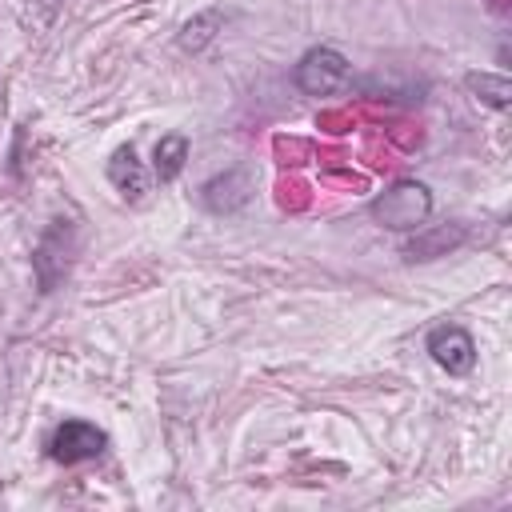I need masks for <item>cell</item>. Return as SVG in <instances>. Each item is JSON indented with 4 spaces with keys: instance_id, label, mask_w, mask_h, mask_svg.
Returning a JSON list of instances; mask_svg holds the SVG:
<instances>
[{
    "instance_id": "cell-1",
    "label": "cell",
    "mask_w": 512,
    "mask_h": 512,
    "mask_svg": "<svg viewBox=\"0 0 512 512\" xmlns=\"http://www.w3.org/2000/svg\"><path fill=\"white\" fill-rule=\"evenodd\" d=\"M368 212L388 232H416L432 216V192L420 180H396L368 204Z\"/></svg>"
},
{
    "instance_id": "cell-2",
    "label": "cell",
    "mask_w": 512,
    "mask_h": 512,
    "mask_svg": "<svg viewBox=\"0 0 512 512\" xmlns=\"http://www.w3.org/2000/svg\"><path fill=\"white\" fill-rule=\"evenodd\" d=\"M348 76H352L348 56H344L340 48H328V44L308 48V52L296 60V68H292V84H296L304 96H332V92H340V88L348 84Z\"/></svg>"
},
{
    "instance_id": "cell-3",
    "label": "cell",
    "mask_w": 512,
    "mask_h": 512,
    "mask_svg": "<svg viewBox=\"0 0 512 512\" xmlns=\"http://www.w3.org/2000/svg\"><path fill=\"white\" fill-rule=\"evenodd\" d=\"M72 256H76V224L72 220H52L44 228V236L36 240V248H32V272H36L40 292H56V284L72 268Z\"/></svg>"
},
{
    "instance_id": "cell-4",
    "label": "cell",
    "mask_w": 512,
    "mask_h": 512,
    "mask_svg": "<svg viewBox=\"0 0 512 512\" xmlns=\"http://www.w3.org/2000/svg\"><path fill=\"white\" fill-rule=\"evenodd\" d=\"M104 448H108V436L92 420H80V416L60 420L48 436V456L56 464H84V460H96Z\"/></svg>"
},
{
    "instance_id": "cell-5",
    "label": "cell",
    "mask_w": 512,
    "mask_h": 512,
    "mask_svg": "<svg viewBox=\"0 0 512 512\" xmlns=\"http://www.w3.org/2000/svg\"><path fill=\"white\" fill-rule=\"evenodd\" d=\"M252 192H256L252 172H248L244 164H232V168H224V172L208 176V180L200 184V192H196V196H200V204H204L212 216H236V212H244V208H248Z\"/></svg>"
},
{
    "instance_id": "cell-6",
    "label": "cell",
    "mask_w": 512,
    "mask_h": 512,
    "mask_svg": "<svg viewBox=\"0 0 512 512\" xmlns=\"http://www.w3.org/2000/svg\"><path fill=\"white\" fill-rule=\"evenodd\" d=\"M428 356L448 372V376H468L476 368V340L464 324H436L424 340Z\"/></svg>"
},
{
    "instance_id": "cell-7",
    "label": "cell",
    "mask_w": 512,
    "mask_h": 512,
    "mask_svg": "<svg viewBox=\"0 0 512 512\" xmlns=\"http://www.w3.org/2000/svg\"><path fill=\"white\" fill-rule=\"evenodd\" d=\"M468 240V228L464 224H420L408 244H404V256L408 260H436V256H448L452 248H460Z\"/></svg>"
},
{
    "instance_id": "cell-8",
    "label": "cell",
    "mask_w": 512,
    "mask_h": 512,
    "mask_svg": "<svg viewBox=\"0 0 512 512\" xmlns=\"http://www.w3.org/2000/svg\"><path fill=\"white\" fill-rule=\"evenodd\" d=\"M108 180H112V188H116L124 200H132V204L148 192V172H144V164L136 160V148H132V144L112 152V160H108Z\"/></svg>"
},
{
    "instance_id": "cell-9",
    "label": "cell",
    "mask_w": 512,
    "mask_h": 512,
    "mask_svg": "<svg viewBox=\"0 0 512 512\" xmlns=\"http://www.w3.org/2000/svg\"><path fill=\"white\" fill-rule=\"evenodd\" d=\"M224 20H228L224 8H204V12H196L192 20H184L176 44H180L184 52H204V48L224 32Z\"/></svg>"
},
{
    "instance_id": "cell-10",
    "label": "cell",
    "mask_w": 512,
    "mask_h": 512,
    "mask_svg": "<svg viewBox=\"0 0 512 512\" xmlns=\"http://www.w3.org/2000/svg\"><path fill=\"white\" fill-rule=\"evenodd\" d=\"M184 164H188V136L184 132L160 136L156 148H152V172H156V180L160 184H172L184 172Z\"/></svg>"
},
{
    "instance_id": "cell-11",
    "label": "cell",
    "mask_w": 512,
    "mask_h": 512,
    "mask_svg": "<svg viewBox=\"0 0 512 512\" xmlns=\"http://www.w3.org/2000/svg\"><path fill=\"white\" fill-rule=\"evenodd\" d=\"M464 84H468V92H472L480 104H488V108H496V112H504V108L512 104V80H508L504 72H468Z\"/></svg>"
},
{
    "instance_id": "cell-12",
    "label": "cell",
    "mask_w": 512,
    "mask_h": 512,
    "mask_svg": "<svg viewBox=\"0 0 512 512\" xmlns=\"http://www.w3.org/2000/svg\"><path fill=\"white\" fill-rule=\"evenodd\" d=\"M32 4H40V8H48V12H52V8L60 4V0H32Z\"/></svg>"
}]
</instances>
